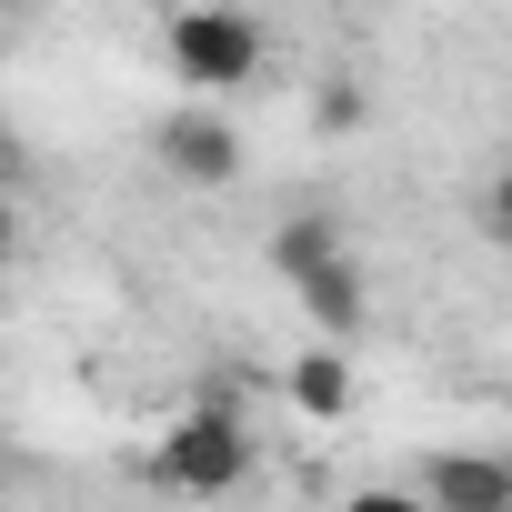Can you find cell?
I'll return each instance as SVG.
<instances>
[{
	"label": "cell",
	"mask_w": 512,
	"mask_h": 512,
	"mask_svg": "<svg viewBox=\"0 0 512 512\" xmlns=\"http://www.w3.org/2000/svg\"><path fill=\"white\" fill-rule=\"evenodd\" d=\"M161 61L191 81V91H241L251 71H262V21L231 11V0H201V11H181L161 31Z\"/></svg>",
	"instance_id": "6da1fadb"
},
{
	"label": "cell",
	"mask_w": 512,
	"mask_h": 512,
	"mask_svg": "<svg viewBox=\"0 0 512 512\" xmlns=\"http://www.w3.org/2000/svg\"><path fill=\"white\" fill-rule=\"evenodd\" d=\"M151 472L171 482V492H231L241 472H251V422L211 392L201 412H181L171 432H161V452H151Z\"/></svg>",
	"instance_id": "7a4b0ae2"
},
{
	"label": "cell",
	"mask_w": 512,
	"mask_h": 512,
	"mask_svg": "<svg viewBox=\"0 0 512 512\" xmlns=\"http://www.w3.org/2000/svg\"><path fill=\"white\" fill-rule=\"evenodd\" d=\"M151 151H161V171H171V181H191V191L241 181V131H231L221 111H171V121L151 131Z\"/></svg>",
	"instance_id": "3957f363"
},
{
	"label": "cell",
	"mask_w": 512,
	"mask_h": 512,
	"mask_svg": "<svg viewBox=\"0 0 512 512\" xmlns=\"http://www.w3.org/2000/svg\"><path fill=\"white\" fill-rule=\"evenodd\" d=\"M422 492H432V512H512V462L502 452H432Z\"/></svg>",
	"instance_id": "277c9868"
},
{
	"label": "cell",
	"mask_w": 512,
	"mask_h": 512,
	"mask_svg": "<svg viewBox=\"0 0 512 512\" xmlns=\"http://www.w3.org/2000/svg\"><path fill=\"white\" fill-rule=\"evenodd\" d=\"M292 292H302V312H312V332H322V342H352V332H362V312H372V302H362V272H352V251H342V262H322L312 282H292Z\"/></svg>",
	"instance_id": "5b68a950"
},
{
	"label": "cell",
	"mask_w": 512,
	"mask_h": 512,
	"mask_svg": "<svg viewBox=\"0 0 512 512\" xmlns=\"http://www.w3.org/2000/svg\"><path fill=\"white\" fill-rule=\"evenodd\" d=\"M282 392H292V412L342 422V412H352V362H342V342H312V352L282 372Z\"/></svg>",
	"instance_id": "8992f818"
},
{
	"label": "cell",
	"mask_w": 512,
	"mask_h": 512,
	"mask_svg": "<svg viewBox=\"0 0 512 512\" xmlns=\"http://www.w3.org/2000/svg\"><path fill=\"white\" fill-rule=\"evenodd\" d=\"M322 262H342V221H332V211H292V221H272V272H282V282H312Z\"/></svg>",
	"instance_id": "52a82bcc"
},
{
	"label": "cell",
	"mask_w": 512,
	"mask_h": 512,
	"mask_svg": "<svg viewBox=\"0 0 512 512\" xmlns=\"http://www.w3.org/2000/svg\"><path fill=\"white\" fill-rule=\"evenodd\" d=\"M312 121H322V131H362V91H352V81H322V91H312Z\"/></svg>",
	"instance_id": "ba28073f"
},
{
	"label": "cell",
	"mask_w": 512,
	"mask_h": 512,
	"mask_svg": "<svg viewBox=\"0 0 512 512\" xmlns=\"http://www.w3.org/2000/svg\"><path fill=\"white\" fill-rule=\"evenodd\" d=\"M342 512H432V492H402V482H372V492H352Z\"/></svg>",
	"instance_id": "9c48e42d"
},
{
	"label": "cell",
	"mask_w": 512,
	"mask_h": 512,
	"mask_svg": "<svg viewBox=\"0 0 512 512\" xmlns=\"http://www.w3.org/2000/svg\"><path fill=\"white\" fill-rule=\"evenodd\" d=\"M482 231L512 251V161H502V171H492V191H482Z\"/></svg>",
	"instance_id": "30bf717a"
}]
</instances>
